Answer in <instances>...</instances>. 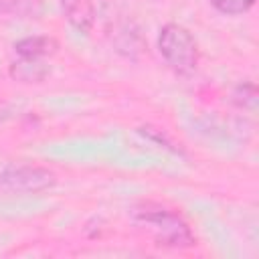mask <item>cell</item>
Returning <instances> with one entry per match:
<instances>
[{"label":"cell","instance_id":"cell-4","mask_svg":"<svg viewBox=\"0 0 259 259\" xmlns=\"http://www.w3.org/2000/svg\"><path fill=\"white\" fill-rule=\"evenodd\" d=\"M61 6L65 12V18L75 30L83 34L91 32L95 22V8L91 0H61Z\"/></svg>","mask_w":259,"mask_h":259},{"label":"cell","instance_id":"cell-1","mask_svg":"<svg viewBox=\"0 0 259 259\" xmlns=\"http://www.w3.org/2000/svg\"><path fill=\"white\" fill-rule=\"evenodd\" d=\"M132 221L138 229L146 231L154 245L168 249H188L196 245V237L188 223L172 208L158 202H140L132 208Z\"/></svg>","mask_w":259,"mask_h":259},{"label":"cell","instance_id":"cell-5","mask_svg":"<svg viewBox=\"0 0 259 259\" xmlns=\"http://www.w3.org/2000/svg\"><path fill=\"white\" fill-rule=\"evenodd\" d=\"M59 49V42L55 36L49 34H34V36H24L18 42H14V51L18 57L24 59H47L53 57Z\"/></svg>","mask_w":259,"mask_h":259},{"label":"cell","instance_id":"cell-9","mask_svg":"<svg viewBox=\"0 0 259 259\" xmlns=\"http://www.w3.org/2000/svg\"><path fill=\"white\" fill-rule=\"evenodd\" d=\"M6 115H8V105L4 101H0V123L6 119Z\"/></svg>","mask_w":259,"mask_h":259},{"label":"cell","instance_id":"cell-2","mask_svg":"<svg viewBox=\"0 0 259 259\" xmlns=\"http://www.w3.org/2000/svg\"><path fill=\"white\" fill-rule=\"evenodd\" d=\"M158 51L166 65L178 75H190L196 71L200 51L196 38L188 28L176 22H166L158 34Z\"/></svg>","mask_w":259,"mask_h":259},{"label":"cell","instance_id":"cell-3","mask_svg":"<svg viewBox=\"0 0 259 259\" xmlns=\"http://www.w3.org/2000/svg\"><path fill=\"white\" fill-rule=\"evenodd\" d=\"M0 184L10 190L20 192H38L47 190L55 184V174L47 168L38 166H20L12 170H4L0 174Z\"/></svg>","mask_w":259,"mask_h":259},{"label":"cell","instance_id":"cell-8","mask_svg":"<svg viewBox=\"0 0 259 259\" xmlns=\"http://www.w3.org/2000/svg\"><path fill=\"white\" fill-rule=\"evenodd\" d=\"M210 4L221 14L239 16V14H247L255 6V0H210Z\"/></svg>","mask_w":259,"mask_h":259},{"label":"cell","instance_id":"cell-6","mask_svg":"<svg viewBox=\"0 0 259 259\" xmlns=\"http://www.w3.org/2000/svg\"><path fill=\"white\" fill-rule=\"evenodd\" d=\"M49 75V65H45V59H24L18 57L10 65V77L20 83H40Z\"/></svg>","mask_w":259,"mask_h":259},{"label":"cell","instance_id":"cell-7","mask_svg":"<svg viewBox=\"0 0 259 259\" xmlns=\"http://www.w3.org/2000/svg\"><path fill=\"white\" fill-rule=\"evenodd\" d=\"M233 103L243 107V109L255 111V107H257V87H255V83H239L233 91Z\"/></svg>","mask_w":259,"mask_h":259}]
</instances>
